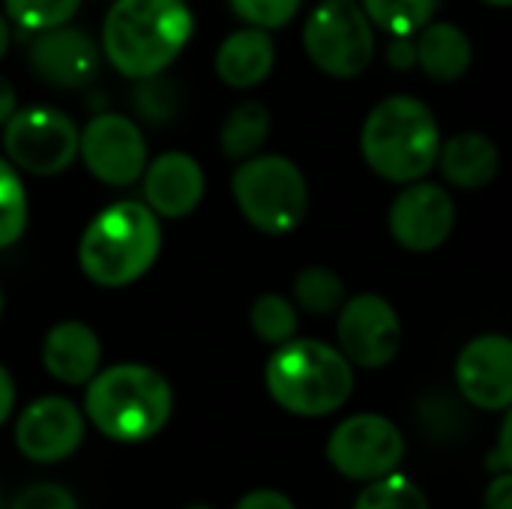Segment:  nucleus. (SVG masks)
Wrapping results in <instances>:
<instances>
[{"instance_id":"obj_21","label":"nucleus","mask_w":512,"mask_h":509,"mask_svg":"<svg viewBox=\"0 0 512 509\" xmlns=\"http://www.w3.org/2000/svg\"><path fill=\"white\" fill-rule=\"evenodd\" d=\"M270 126H273V117L267 111V105L255 102V99H246L240 105H234L222 126H219V150L225 159H234V162H243L249 156H255L267 138H270Z\"/></svg>"},{"instance_id":"obj_35","label":"nucleus","mask_w":512,"mask_h":509,"mask_svg":"<svg viewBox=\"0 0 512 509\" xmlns=\"http://www.w3.org/2000/svg\"><path fill=\"white\" fill-rule=\"evenodd\" d=\"M510 438H512V417L504 420V426H501V438H498V450L489 456V465L501 474V471H510L512 468V447H510Z\"/></svg>"},{"instance_id":"obj_23","label":"nucleus","mask_w":512,"mask_h":509,"mask_svg":"<svg viewBox=\"0 0 512 509\" xmlns=\"http://www.w3.org/2000/svg\"><path fill=\"white\" fill-rule=\"evenodd\" d=\"M360 9L372 27H381L390 36H414L435 18L438 0H360Z\"/></svg>"},{"instance_id":"obj_3","label":"nucleus","mask_w":512,"mask_h":509,"mask_svg":"<svg viewBox=\"0 0 512 509\" xmlns=\"http://www.w3.org/2000/svg\"><path fill=\"white\" fill-rule=\"evenodd\" d=\"M159 216L144 201H117L99 210L78 240V267L99 288L138 282L159 258Z\"/></svg>"},{"instance_id":"obj_17","label":"nucleus","mask_w":512,"mask_h":509,"mask_svg":"<svg viewBox=\"0 0 512 509\" xmlns=\"http://www.w3.org/2000/svg\"><path fill=\"white\" fill-rule=\"evenodd\" d=\"M99 363H102V345L87 324L60 321L45 333L42 366L54 381L81 387L99 372Z\"/></svg>"},{"instance_id":"obj_25","label":"nucleus","mask_w":512,"mask_h":509,"mask_svg":"<svg viewBox=\"0 0 512 509\" xmlns=\"http://www.w3.org/2000/svg\"><path fill=\"white\" fill-rule=\"evenodd\" d=\"M27 189L18 177V168L0 156V249H9L27 231Z\"/></svg>"},{"instance_id":"obj_26","label":"nucleus","mask_w":512,"mask_h":509,"mask_svg":"<svg viewBox=\"0 0 512 509\" xmlns=\"http://www.w3.org/2000/svg\"><path fill=\"white\" fill-rule=\"evenodd\" d=\"M354 509H429V501L414 480L393 471L387 477L372 480L360 492Z\"/></svg>"},{"instance_id":"obj_28","label":"nucleus","mask_w":512,"mask_h":509,"mask_svg":"<svg viewBox=\"0 0 512 509\" xmlns=\"http://www.w3.org/2000/svg\"><path fill=\"white\" fill-rule=\"evenodd\" d=\"M135 108L150 123H168L174 117V111H177V90L162 75L138 78V84H135Z\"/></svg>"},{"instance_id":"obj_15","label":"nucleus","mask_w":512,"mask_h":509,"mask_svg":"<svg viewBox=\"0 0 512 509\" xmlns=\"http://www.w3.org/2000/svg\"><path fill=\"white\" fill-rule=\"evenodd\" d=\"M27 63L39 81L60 90H78L96 78L102 51L84 30L60 24L33 33V42L27 45Z\"/></svg>"},{"instance_id":"obj_41","label":"nucleus","mask_w":512,"mask_h":509,"mask_svg":"<svg viewBox=\"0 0 512 509\" xmlns=\"http://www.w3.org/2000/svg\"><path fill=\"white\" fill-rule=\"evenodd\" d=\"M0 315H3V291H0Z\"/></svg>"},{"instance_id":"obj_14","label":"nucleus","mask_w":512,"mask_h":509,"mask_svg":"<svg viewBox=\"0 0 512 509\" xmlns=\"http://www.w3.org/2000/svg\"><path fill=\"white\" fill-rule=\"evenodd\" d=\"M459 396L480 411H507L512 405V342L501 333L471 339L456 360Z\"/></svg>"},{"instance_id":"obj_24","label":"nucleus","mask_w":512,"mask_h":509,"mask_svg":"<svg viewBox=\"0 0 512 509\" xmlns=\"http://www.w3.org/2000/svg\"><path fill=\"white\" fill-rule=\"evenodd\" d=\"M249 327L261 342L276 348V345L297 336L300 318H297V309H294V303L288 297L261 294V297H255V303L249 309Z\"/></svg>"},{"instance_id":"obj_32","label":"nucleus","mask_w":512,"mask_h":509,"mask_svg":"<svg viewBox=\"0 0 512 509\" xmlns=\"http://www.w3.org/2000/svg\"><path fill=\"white\" fill-rule=\"evenodd\" d=\"M234 509H297V507L291 504V498H288V495H282V492H276V489H255V492L243 495Z\"/></svg>"},{"instance_id":"obj_30","label":"nucleus","mask_w":512,"mask_h":509,"mask_svg":"<svg viewBox=\"0 0 512 509\" xmlns=\"http://www.w3.org/2000/svg\"><path fill=\"white\" fill-rule=\"evenodd\" d=\"M420 414H423V423L426 429L435 435V438H453L462 432V423H468V417L462 414V408L456 405L453 396L447 393H432L420 402Z\"/></svg>"},{"instance_id":"obj_12","label":"nucleus","mask_w":512,"mask_h":509,"mask_svg":"<svg viewBox=\"0 0 512 509\" xmlns=\"http://www.w3.org/2000/svg\"><path fill=\"white\" fill-rule=\"evenodd\" d=\"M390 234L408 252H435L447 243L456 225V204L438 183H405L390 204Z\"/></svg>"},{"instance_id":"obj_16","label":"nucleus","mask_w":512,"mask_h":509,"mask_svg":"<svg viewBox=\"0 0 512 509\" xmlns=\"http://www.w3.org/2000/svg\"><path fill=\"white\" fill-rule=\"evenodd\" d=\"M144 204L162 219H186L198 210L204 198V168L183 150H168L147 162L144 174Z\"/></svg>"},{"instance_id":"obj_8","label":"nucleus","mask_w":512,"mask_h":509,"mask_svg":"<svg viewBox=\"0 0 512 509\" xmlns=\"http://www.w3.org/2000/svg\"><path fill=\"white\" fill-rule=\"evenodd\" d=\"M6 159L33 177H57L78 159V126L57 108H21L3 123Z\"/></svg>"},{"instance_id":"obj_4","label":"nucleus","mask_w":512,"mask_h":509,"mask_svg":"<svg viewBox=\"0 0 512 509\" xmlns=\"http://www.w3.org/2000/svg\"><path fill=\"white\" fill-rule=\"evenodd\" d=\"M174 411L171 384L150 366L117 363L87 381L84 414L117 444H141L165 429Z\"/></svg>"},{"instance_id":"obj_10","label":"nucleus","mask_w":512,"mask_h":509,"mask_svg":"<svg viewBox=\"0 0 512 509\" xmlns=\"http://www.w3.org/2000/svg\"><path fill=\"white\" fill-rule=\"evenodd\" d=\"M339 351L363 369H384L402 348V321L381 294H357L339 306Z\"/></svg>"},{"instance_id":"obj_39","label":"nucleus","mask_w":512,"mask_h":509,"mask_svg":"<svg viewBox=\"0 0 512 509\" xmlns=\"http://www.w3.org/2000/svg\"><path fill=\"white\" fill-rule=\"evenodd\" d=\"M483 3H489V6H498V9H510L512 0H483Z\"/></svg>"},{"instance_id":"obj_20","label":"nucleus","mask_w":512,"mask_h":509,"mask_svg":"<svg viewBox=\"0 0 512 509\" xmlns=\"http://www.w3.org/2000/svg\"><path fill=\"white\" fill-rule=\"evenodd\" d=\"M417 66L432 78V81H459L468 69H471V39L462 27L450 24V21H429L417 42Z\"/></svg>"},{"instance_id":"obj_6","label":"nucleus","mask_w":512,"mask_h":509,"mask_svg":"<svg viewBox=\"0 0 512 509\" xmlns=\"http://www.w3.org/2000/svg\"><path fill=\"white\" fill-rule=\"evenodd\" d=\"M231 195L243 219L261 234H291L309 210V183L288 156H249L231 174Z\"/></svg>"},{"instance_id":"obj_9","label":"nucleus","mask_w":512,"mask_h":509,"mask_svg":"<svg viewBox=\"0 0 512 509\" xmlns=\"http://www.w3.org/2000/svg\"><path fill=\"white\" fill-rule=\"evenodd\" d=\"M327 459L342 477L372 483L402 465L405 438L381 414H354L333 429Z\"/></svg>"},{"instance_id":"obj_37","label":"nucleus","mask_w":512,"mask_h":509,"mask_svg":"<svg viewBox=\"0 0 512 509\" xmlns=\"http://www.w3.org/2000/svg\"><path fill=\"white\" fill-rule=\"evenodd\" d=\"M18 111V99H15V87L0 75V126Z\"/></svg>"},{"instance_id":"obj_40","label":"nucleus","mask_w":512,"mask_h":509,"mask_svg":"<svg viewBox=\"0 0 512 509\" xmlns=\"http://www.w3.org/2000/svg\"><path fill=\"white\" fill-rule=\"evenodd\" d=\"M186 509H213V507H207V504H195V507H186Z\"/></svg>"},{"instance_id":"obj_2","label":"nucleus","mask_w":512,"mask_h":509,"mask_svg":"<svg viewBox=\"0 0 512 509\" xmlns=\"http://www.w3.org/2000/svg\"><path fill=\"white\" fill-rule=\"evenodd\" d=\"M441 129L426 102L417 96H387L363 120L360 153L369 171L390 183L423 180L438 165Z\"/></svg>"},{"instance_id":"obj_19","label":"nucleus","mask_w":512,"mask_h":509,"mask_svg":"<svg viewBox=\"0 0 512 509\" xmlns=\"http://www.w3.org/2000/svg\"><path fill=\"white\" fill-rule=\"evenodd\" d=\"M438 162L444 177L459 189H483L501 171V153L492 138L480 132H459L441 144Z\"/></svg>"},{"instance_id":"obj_36","label":"nucleus","mask_w":512,"mask_h":509,"mask_svg":"<svg viewBox=\"0 0 512 509\" xmlns=\"http://www.w3.org/2000/svg\"><path fill=\"white\" fill-rule=\"evenodd\" d=\"M12 408H15V381H12L9 369L0 366V426L9 420Z\"/></svg>"},{"instance_id":"obj_22","label":"nucleus","mask_w":512,"mask_h":509,"mask_svg":"<svg viewBox=\"0 0 512 509\" xmlns=\"http://www.w3.org/2000/svg\"><path fill=\"white\" fill-rule=\"evenodd\" d=\"M294 300L309 315H336L345 303V279L321 264L303 267L294 276Z\"/></svg>"},{"instance_id":"obj_7","label":"nucleus","mask_w":512,"mask_h":509,"mask_svg":"<svg viewBox=\"0 0 512 509\" xmlns=\"http://www.w3.org/2000/svg\"><path fill=\"white\" fill-rule=\"evenodd\" d=\"M303 48L315 69L330 78H360L375 60L372 21L351 0H324L303 24Z\"/></svg>"},{"instance_id":"obj_1","label":"nucleus","mask_w":512,"mask_h":509,"mask_svg":"<svg viewBox=\"0 0 512 509\" xmlns=\"http://www.w3.org/2000/svg\"><path fill=\"white\" fill-rule=\"evenodd\" d=\"M195 18L186 0H114L102 21L108 63L138 81L162 75L192 39Z\"/></svg>"},{"instance_id":"obj_38","label":"nucleus","mask_w":512,"mask_h":509,"mask_svg":"<svg viewBox=\"0 0 512 509\" xmlns=\"http://www.w3.org/2000/svg\"><path fill=\"white\" fill-rule=\"evenodd\" d=\"M6 51H9V21L0 15V60H3Z\"/></svg>"},{"instance_id":"obj_11","label":"nucleus","mask_w":512,"mask_h":509,"mask_svg":"<svg viewBox=\"0 0 512 509\" xmlns=\"http://www.w3.org/2000/svg\"><path fill=\"white\" fill-rule=\"evenodd\" d=\"M78 156L105 186H132L150 162L144 132L123 114H96L78 132Z\"/></svg>"},{"instance_id":"obj_5","label":"nucleus","mask_w":512,"mask_h":509,"mask_svg":"<svg viewBox=\"0 0 512 509\" xmlns=\"http://www.w3.org/2000/svg\"><path fill=\"white\" fill-rule=\"evenodd\" d=\"M264 384L270 399L288 414L327 417L351 399L354 369L345 354L327 342L288 339L270 354Z\"/></svg>"},{"instance_id":"obj_33","label":"nucleus","mask_w":512,"mask_h":509,"mask_svg":"<svg viewBox=\"0 0 512 509\" xmlns=\"http://www.w3.org/2000/svg\"><path fill=\"white\" fill-rule=\"evenodd\" d=\"M483 509H512V477L510 471H501L489 489H486V498H483Z\"/></svg>"},{"instance_id":"obj_29","label":"nucleus","mask_w":512,"mask_h":509,"mask_svg":"<svg viewBox=\"0 0 512 509\" xmlns=\"http://www.w3.org/2000/svg\"><path fill=\"white\" fill-rule=\"evenodd\" d=\"M228 3L240 21L261 30H279L291 24L300 9V0H228Z\"/></svg>"},{"instance_id":"obj_31","label":"nucleus","mask_w":512,"mask_h":509,"mask_svg":"<svg viewBox=\"0 0 512 509\" xmlns=\"http://www.w3.org/2000/svg\"><path fill=\"white\" fill-rule=\"evenodd\" d=\"M9 509H78V501L72 498L69 489L54 486V483H36L24 489Z\"/></svg>"},{"instance_id":"obj_18","label":"nucleus","mask_w":512,"mask_h":509,"mask_svg":"<svg viewBox=\"0 0 512 509\" xmlns=\"http://www.w3.org/2000/svg\"><path fill=\"white\" fill-rule=\"evenodd\" d=\"M213 66H216L219 81L234 90L258 87L261 81H267V75L276 66V42L270 30L246 24L222 39Z\"/></svg>"},{"instance_id":"obj_27","label":"nucleus","mask_w":512,"mask_h":509,"mask_svg":"<svg viewBox=\"0 0 512 509\" xmlns=\"http://www.w3.org/2000/svg\"><path fill=\"white\" fill-rule=\"evenodd\" d=\"M6 15L15 27L39 33L48 27L69 24L81 9V0H6Z\"/></svg>"},{"instance_id":"obj_13","label":"nucleus","mask_w":512,"mask_h":509,"mask_svg":"<svg viewBox=\"0 0 512 509\" xmlns=\"http://www.w3.org/2000/svg\"><path fill=\"white\" fill-rule=\"evenodd\" d=\"M84 441V414L63 396H42L15 423V447L24 459L51 465L69 459Z\"/></svg>"},{"instance_id":"obj_34","label":"nucleus","mask_w":512,"mask_h":509,"mask_svg":"<svg viewBox=\"0 0 512 509\" xmlns=\"http://www.w3.org/2000/svg\"><path fill=\"white\" fill-rule=\"evenodd\" d=\"M387 63L396 66V69H414L417 66L414 39L411 36H393V42L387 48Z\"/></svg>"}]
</instances>
